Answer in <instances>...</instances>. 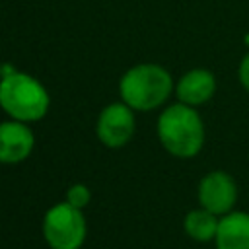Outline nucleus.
<instances>
[{"label": "nucleus", "mask_w": 249, "mask_h": 249, "mask_svg": "<svg viewBox=\"0 0 249 249\" xmlns=\"http://www.w3.org/2000/svg\"><path fill=\"white\" fill-rule=\"evenodd\" d=\"M158 136L169 154L177 158H193L204 144L202 119L191 105H171L160 115Z\"/></svg>", "instance_id": "nucleus-1"}, {"label": "nucleus", "mask_w": 249, "mask_h": 249, "mask_svg": "<svg viewBox=\"0 0 249 249\" xmlns=\"http://www.w3.org/2000/svg\"><path fill=\"white\" fill-rule=\"evenodd\" d=\"M171 93V76L158 64H140L121 78V95L132 109L150 111Z\"/></svg>", "instance_id": "nucleus-2"}, {"label": "nucleus", "mask_w": 249, "mask_h": 249, "mask_svg": "<svg viewBox=\"0 0 249 249\" xmlns=\"http://www.w3.org/2000/svg\"><path fill=\"white\" fill-rule=\"evenodd\" d=\"M0 105L16 121H37L47 113L49 95L31 76L12 72L0 82Z\"/></svg>", "instance_id": "nucleus-3"}, {"label": "nucleus", "mask_w": 249, "mask_h": 249, "mask_svg": "<svg viewBox=\"0 0 249 249\" xmlns=\"http://www.w3.org/2000/svg\"><path fill=\"white\" fill-rule=\"evenodd\" d=\"M43 233L53 249H78L86 237V222L80 208L68 202L53 206L45 216Z\"/></svg>", "instance_id": "nucleus-4"}, {"label": "nucleus", "mask_w": 249, "mask_h": 249, "mask_svg": "<svg viewBox=\"0 0 249 249\" xmlns=\"http://www.w3.org/2000/svg\"><path fill=\"white\" fill-rule=\"evenodd\" d=\"M198 200L204 210L216 216L228 214L237 200V185L226 171H210L198 185Z\"/></svg>", "instance_id": "nucleus-5"}, {"label": "nucleus", "mask_w": 249, "mask_h": 249, "mask_svg": "<svg viewBox=\"0 0 249 249\" xmlns=\"http://www.w3.org/2000/svg\"><path fill=\"white\" fill-rule=\"evenodd\" d=\"M132 130H134V117L128 105L113 103L101 111L97 123V134L105 146L119 148L126 144L128 138L132 136Z\"/></svg>", "instance_id": "nucleus-6"}, {"label": "nucleus", "mask_w": 249, "mask_h": 249, "mask_svg": "<svg viewBox=\"0 0 249 249\" xmlns=\"http://www.w3.org/2000/svg\"><path fill=\"white\" fill-rule=\"evenodd\" d=\"M33 148V132L21 123L0 124V161L16 163L25 160Z\"/></svg>", "instance_id": "nucleus-7"}, {"label": "nucleus", "mask_w": 249, "mask_h": 249, "mask_svg": "<svg viewBox=\"0 0 249 249\" xmlns=\"http://www.w3.org/2000/svg\"><path fill=\"white\" fill-rule=\"evenodd\" d=\"M216 91L214 74L204 68H195L187 72L177 84V97L185 105H200L206 103Z\"/></svg>", "instance_id": "nucleus-8"}, {"label": "nucleus", "mask_w": 249, "mask_h": 249, "mask_svg": "<svg viewBox=\"0 0 249 249\" xmlns=\"http://www.w3.org/2000/svg\"><path fill=\"white\" fill-rule=\"evenodd\" d=\"M216 249H249V214L228 212L218 224Z\"/></svg>", "instance_id": "nucleus-9"}, {"label": "nucleus", "mask_w": 249, "mask_h": 249, "mask_svg": "<svg viewBox=\"0 0 249 249\" xmlns=\"http://www.w3.org/2000/svg\"><path fill=\"white\" fill-rule=\"evenodd\" d=\"M218 224L220 220H216V214L200 208V210H191L185 218V231L189 233V237H193L195 241H210L212 237H216L218 231Z\"/></svg>", "instance_id": "nucleus-10"}, {"label": "nucleus", "mask_w": 249, "mask_h": 249, "mask_svg": "<svg viewBox=\"0 0 249 249\" xmlns=\"http://www.w3.org/2000/svg\"><path fill=\"white\" fill-rule=\"evenodd\" d=\"M89 202V191L84 185H74L68 191V204H72L74 208H82Z\"/></svg>", "instance_id": "nucleus-11"}, {"label": "nucleus", "mask_w": 249, "mask_h": 249, "mask_svg": "<svg viewBox=\"0 0 249 249\" xmlns=\"http://www.w3.org/2000/svg\"><path fill=\"white\" fill-rule=\"evenodd\" d=\"M237 78H239V84L249 91V53H247V54L241 58V62H239Z\"/></svg>", "instance_id": "nucleus-12"}]
</instances>
